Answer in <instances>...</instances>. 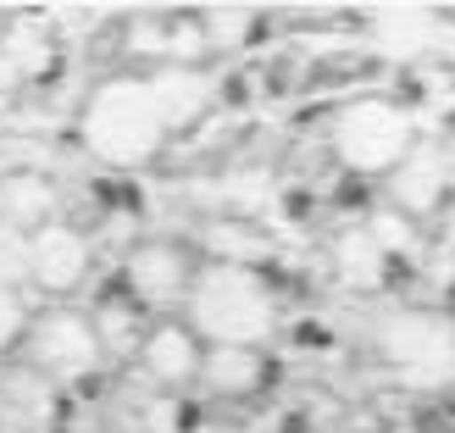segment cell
<instances>
[{"label": "cell", "mask_w": 455, "mask_h": 433, "mask_svg": "<svg viewBox=\"0 0 455 433\" xmlns=\"http://www.w3.org/2000/svg\"><path fill=\"white\" fill-rule=\"evenodd\" d=\"M189 317H195L200 333L250 350V339L267 333V317L272 311H267V289L250 278V272L212 267V272H200V278L189 284Z\"/></svg>", "instance_id": "cell-1"}, {"label": "cell", "mask_w": 455, "mask_h": 433, "mask_svg": "<svg viewBox=\"0 0 455 433\" xmlns=\"http://www.w3.org/2000/svg\"><path fill=\"white\" fill-rule=\"evenodd\" d=\"M22 339L39 378H84L100 361V328L78 311H44L34 328H22Z\"/></svg>", "instance_id": "cell-2"}, {"label": "cell", "mask_w": 455, "mask_h": 433, "mask_svg": "<svg viewBox=\"0 0 455 433\" xmlns=\"http://www.w3.org/2000/svg\"><path fill=\"white\" fill-rule=\"evenodd\" d=\"M128 289L140 294L145 306H178L189 294V267L184 256H178V245H145V250H133V261H128Z\"/></svg>", "instance_id": "cell-3"}, {"label": "cell", "mask_w": 455, "mask_h": 433, "mask_svg": "<svg viewBox=\"0 0 455 433\" xmlns=\"http://www.w3.org/2000/svg\"><path fill=\"white\" fill-rule=\"evenodd\" d=\"M200 356H206V350H200L195 328H178V323L150 328V339H145V373H150L156 383H167V389L200 378Z\"/></svg>", "instance_id": "cell-4"}, {"label": "cell", "mask_w": 455, "mask_h": 433, "mask_svg": "<svg viewBox=\"0 0 455 433\" xmlns=\"http://www.w3.org/2000/svg\"><path fill=\"white\" fill-rule=\"evenodd\" d=\"M200 378H206L217 395H250V389H261V361L244 345H212L200 356Z\"/></svg>", "instance_id": "cell-5"}, {"label": "cell", "mask_w": 455, "mask_h": 433, "mask_svg": "<svg viewBox=\"0 0 455 433\" xmlns=\"http://www.w3.org/2000/svg\"><path fill=\"white\" fill-rule=\"evenodd\" d=\"M22 333V311H17V294L0 284V345H12V339Z\"/></svg>", "instance_id": "cell-6"}]
</instances>
